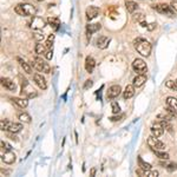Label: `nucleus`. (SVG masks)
Masks as SVG:
<instances>
[{"label":"nucleus","instance_id":"f257e3e1","mask_svg":"<svg viewBox=\"0 0 177 177\" xmlns=\"http://www.w3.org/2000/svg\"><path fill=\"white\" fill-rule=\"evenodd\" d=\"M134 46L137 50V52L142 54L143 57H148L151 52V48H152L151 44L144 38H136L134 40Z\"/></svg>","mask_w":177,"mask_h":177},{"label":"nucleus","instance_id":"f03ea898","mask_svg":"<svg viewBox=\"0 0 177 177\" xmlns=\"http://www.w3.org/2000/svg\"><path fill=\"white\" fill-rule=\"evenodd\" d=\"M21 96L26 97L27 99H31V98H34L38 96L37 91H35L33 86L29 83L27 79H23V83H21Z\"/></svg>","mask_w":177,"mask_h":177},{"label":"nucleus","instance_id":"7ed1b4c3","mask_svg":"<svg viewBox=\"0 0 177 177\" xmlns=\"http://www.w3.org/2000/svg\"><path fill=\"white\" fill-rule=\"evenodd\" d=\"M32 66H33L37 71H39V72H44V73H50V72H51L50 65L47 64L46 61H44L41 58H39V57L33 58V60H32Z\"/></svg>","mask_w":177,"mask_h":177},{"label":"nucleus","instance_id":"20e7f679","mask_svg":"<svg viewBox=\"0 0 177 177\" xmlns=\"http://www.w3.org/2000/svg\"><path fill=\"white\" fill-rule=\"evenodd\" d=\"M147 143H148V145H149V148H151V150H164L165 149L164 143L158 141L157 137H155V136H150V137L148 138Z\"/></svg>","mask_w":177,"mask_h":177},{"label":"nucleus","instance_id":"39448f33","mask_svg":"<svg viewBox=\"0 0 177 177\" xmlns=\"http://www.w3.org/2000/svg\"><path fill=\"white\" fill-rule=\"evenodd\" d=\"M132 69H134L138 75H143V73H145L148 70L145 61L141 58H137L134 60V63H132Z\"/></svg>","mask_w":177,"mask_h":177},{"label":"nucleus","instance_id":"423d86ee","mask_svg":"<svg viewBox=\"0 0 177 177\" xmlns=\"http://www.w3.org/2000/svg\"><path fill=\"white\" fill-rule=\"evenodd\" d=\"M153 10L158 12V13H162V14H168V16H174V10L171 8L170 5H166V4H158V5L152 6Z\"/></svg>","mask_w":177,"mask_h":177},{"label":"nucleus","instance_id":"0eeeda50","mask_svg":"<svg viewBox=\"0 0 177 177\" xmlns=\"http://www.w3.org/2000/svg\"><path fill=\"white\" fill-rule=\"evenodd\" d=\"M31 27L33 30H43L45 27V20L41 17H37V16H33L32 17V20H31Z\"/></svg>","mask_w":177,"mask_h":177},{"label":"nucleus","instance_id":"6e6552de","mask_svg":"<svg viewBox=\"0 0 177 177\" xmlns=\"http://www.w3.org/2000/svg\"><path fill=\"white\" fill-rule=\"evenodd\" d=\"M120 92H122V88H120L119 85H112V86H110L109 90H107L106 97L110 98V99H113V98L118 97V96L120 94Z\"/></svg>","mask_w":177,"mask_h":177},{"label":"nucleus","instance_id":"1a4fd4ad","mask_svg":"<svg viewBox=\"0 0 177 177\" xmlns=\"http://www.w3.org/2000/svg\"><path fill=\"white\" fill-rule=\"evenodd\" d=\"M33 80H34L35 85H37L39 88H41V90H46L47 88L46 79L43 77V75H40V73H35L34 76H33Z\"/></svg>","mask_w":177,"mask_h":177},{"label":"nucleus","instance_id":"9d476101","mask_svg":"<svg viewBox=\"0 0 177 177\" xmlns=\"http://www.w3.org/2000/svg\"><path fill=\"white\" fill-rule=\"evenodd\" d=\"M16 159H17V156H16L14 152H12L11 150L10 151H5V153L1 155V161L4 163H6V164H13L16 162Z\"/></svg>","mask_w":177,"mask_h":177},{"label":"nucleus","instance_id":"9b49d317","mask_svg":"<svg viewBox=\"0 0 177 177\" xmlns=\"http://www.w3.org/2000/svg\"><path fill=\"white\" fill-rule=\"evenodd\" d=\"M85 14H86V19L88 20H93L94 18H97V16L99 14V8L96 7V6H88L86 8Z\"/></svg>","mask_w":177,"mask_h":177},{"label":"nucleus","instance_id":"f8f14e48","mask_svg":"<svg viewBox=\"0 0 177 177\" xmlns=\"http://www.w3.org/2000/svg\"><path fill=\"white\" fill-rule=\"evenodd\" d=\"M21 7H23V11L25 16H31L33 17L37 13V7L34 5H31V4H21Z\"/></svg>","mask_w":177,"mask_h":177},{"label":"nucleus","instance_id":"ddd939ff","mask_svg":"<svg viewBox=\"0 0 177 177\" xmlns=\"http://www.w3.org/2000/svg\"><path fill=\"white\" fill-rule=\"evenodd\" d=\"M147 76L143 73V75H137V76L134 78V83H132V85L135 86V88H141L143 86L145 82H147Z\"/></svg>","mask_w":177,"mask_h":177},{"label":"nucleus","instance_id":"4468645a","mask_svg":"<svg viewBox=\"0 0 177 177\" xmlns=\"http://www.w3.org/2000/svg\"><path fill=\"white\" fill-rule=\"evenodd\" d=\"M109 43H110V38H107L105 35H100L99 38H97V40H96L97 47H99L102 50H104V48L109 46Z\"/></svg>","mask_w":177,"mask_h":177},{"label":"nucleus","instance_id":"2eb2a0df","mask_svg":"<svg viewBox=\"0 0 177 177\" xmlns=\"http://www.w3.org/2000/svg\"><path fill=\"white\" fill-rule=\"evenodd\" d=\"M1 85L10 91H16V83L10 78H1Z\"/></svg>","mask_w":177,"mask_h":177},{"label":"nucleus","instance_id":"dca6fc26","mask_svg":"<svg viewBox=\"0 0 177 177\" xmlns=\"http://www.w3.org/2000/svg\"><path fill=\"white\" fill-rule=\"evenodd\" d=\"M94 66H96V60L91 56H88L85 58V70L88 71V73H92Z\"/></svg>","mask_w":177,"mask_h":177},{"label":"nucleus","instance_id":"f3484780","mask_svg":"<svg viewBox=\"0 0 177 177\" xmlns=\"http://www.w3.org/2000/svg\"><path fill=\"white\" fill-rule=\"evenodd\" d=\"M102 29V25L99 23H94V24H88V26H86V32H88V35L92 34V33H96V32H98L99 30Z\"/></svg>","mask_w":177,"mask_h":177},{"label":"nucleus","instance_id":"a211bd4d","mask_svg":"<svg viewBox=\"0 0 177 177\" xmlns=\"http://www.w3.org/2000/svg\"><path fill=\"white\" fill-rule=\"evenodd\" d=\"M135 88H136L134 85H126V88H125L124 93H123L124 99H130V98H132L134 94H135Z\"/></svg>","mask_w":177,"mask_h":177},{"label":"nucleus","instance_id":"6ab92c4d","mask_svg":"<svg viewBox=\"0 0 177 177\" xmlns=\"http://www.w3.org/2000/svg\"><path fill=\"white\" fill-rule=\"evenodd\" d=\"M11 100L13 103H16L19 107H21V109H25L26 106L29 105V100L27 98L25 97V98H19V97H14V98H11Z\"/></svg>","mask_w":177,"mask_h":177},{"label":"nucleus","instance_id":"aec40b11","mask_svg":"<svg viewBox=\"0 0 177 177\" xmlns=\"http://www.w3.org/2000/svg\"><path fill=\"white\" fill-rule=\"evenodd\" d=\"M47 23H48V25H50L51 27H53L54 30H58L59 26H60V20L56 17H48L47 18Z\"/></svg>","mask_w":177,"mask_h":177},{"label":"nucleus","instance_id":"412c9836","mask_svg":"<svg viewBox=\"0 0 177 177\" xmlns=\"http://www.w3.org/2000/svg\"><path fill=\"white\" fill-rule=\"evenodd\" d=\"M46 50L47 48H46L45 43H41V41H38V44H37L34 47V51L37 54H45Z\"/></svg>","mask_w":177,"mask_h":177},{"label":"nucleus","instance_id":"4be33fe9","mask_svg":"<svg viewBox=\"0 0 177 177\" xmlns=\"http://www.w3.org/2000/svg\"><path fill=\"white\" fill-rule=\"evenodd\" d=\"M17 60L19 61L20 66L23 67V70L25 71L26 73H32V67H31V66H30V65L27 64V63H26L24 59H21L20 57H17Z\"/></svg>","mask_w":177,"mask_h":177},{"label":"nucleus","instance_id":"5701e85b","mask_svg":"<svg viewBox=\"0 0 177 177\" xmlns=\"http://www.w3.org/2000/svg\"><path fill=\"white\" fill-rule=\"evenodd\" d=\"M21 129H23V124L21 123H13L12 122L11 125H10V129H8V132L18 134L19 131H21Z\"/></svg>","mask_w":177,"mask_h":177},{"label":"nucleus","instance_id":"b1692460","mask_svg":"<svg viewBox=\"0 0 177 177\" xmlns=\"http://www.w3.org/2000/svg\"><path fill=\"white\" fill-rule=\"evenodd\" d=\"M18 119H19V120H20L21 123H26V124L31 123V120H32L31 116H30L29 113H26V112L19 113V115H18Z\"/></svg>","mask_w":177,"mask_h":177},{"label":"nucleus","instance_id":"393cba45","mask_svg":"<svg viewBox=\"0 0 177 177\" xmlns=\"http://www.w3.org/2000/svg\"><path fill=\"white\" fill-rule=\"evenodd\" d=\"M166 104H168V106L170 109L177 111V98H175V97H168L166 98Z\"/></svg>","mask_w":177,"mask_h":177},{"label":"nucleus","instance_id":"a878e982","mask_svg":"<svg viewBox=\"0 0 177 177\" xmlns=\"http://www.w3.org/2000/svg\"><path fill=\"white\" fill-rule=\"evenodd\" d=\"M125 7H126V10H128L129 13H134V12L138 8V4L135 2V1H126Z\"/></svg>","mask_w":177,"mask_h":177},{"label":"nucleus","instance_id":"bb28decb","mask_svg":"<svg viewBox=\"0 0 177 177\" xmlns=\"http://www.w3.org/2000/svg\"><path fill=\"white\" fill-rule=\"evenodd\" d=\"M151 134H152V136H155V137H161V136L164 134V129L163 128H157V126H151Z\"/></svg>","mask_w":177,"mask_h":177},{"label":"nucleus","instance_id":"cd10ccee","mask_svg":"<svg viewBox=\"0 0 177 177\" xmlns=\"http://www.w3.org/2000/svg\"><path fill=\"white\" fill-rule=\"evenodd\" d=\"M11 123H12L11 120H8V119H6V118L1 119V120H0V129L2 130V131H8Z\"/></svg>","mask_w":177,"mask_h":177},{"label":"nucleus","instance_id":"c85d7f7f","mask_svg":"<svg viewBox=\"0 0 177 177\" xmlns=\"http://www.w3.org/2000/svg\"><path fill=\"white\" fill-rule=\"evenodd\" d=\"M138 164H139V168L143 169V170H145V171L151 170V164H149V163H147V162H144L142 157H138Z\"/></svg>","mask_w":177,"mask_h":177},{"label":"nucleus","instance_id":"c756f323","mask_svg":"<svg viewBox=\"0 0 177 177\" xmlns=\"http://www.w3.org/2000/svg\"><path fill=\"white\" fill-rule=\"evenodd\" d=\"M33 38H34L37 41H41L44 40V38H45V34L40 32V30H34V32H33Z\"/></svg>","mask_w":177,"mask_h":177},{"label":"nucleus","instance_id":"7c9ffc66","mask_svg":"<svg viewBox=\"0 0 177 177\" xmlns=\"http://www.w3.org/2000/svg\"><path fill=\"white\" fill-rule=\"evenodd\" d=\"M152 151L155 152V155H156L158 158H161V159H169V153L163 152L162 150H152Z\"/></svg>","mask_w":177,"mask_h":177},{"label":"nucleus","instance_id":"2f4dec72","mask_svg":"<svg viewBox=\"0 0 177 177\" xmlns=\"http://www.w3.org/2000/svg\"><path fill=\"white\" fill-rule=\"evenodd\" d=\"M111 109L113 113H119V112H120V106H119V104H118L117 102H112Z\"/></svg>","mask_w":177,"mask_h":177},{"label":"nucleus","instance_id":"473e14b6","mask_svg":"<svg viewBox=\"0 0 177 177\" xmlns=\"http://www.w3.org/2000/svg\"><path fill=\"white\" fill-rule=\"evenodd\" d=\"M144 19H145V18H144V14H143V13H137V14L134 16V20H135V21H138V23H143Z\"/></svg>","mask_w":177,"mask_h":177},{"label":"nucleus","instance_id":"72a5a7b5","mask_svg":"<svg viewBox=\"0 0 177 177\" xmlns=\"http://www.w3.org/2000/svg\"><path fill=\"white\" fill-rule=\"evenodd\" d=\"M14 12H16L17 14H19V16H23V17L25 16L23 11V7H21V4H19V5H17L14 7Z\"/></svg>","mask_w":177,"mask_h":177},{"label":"nucleus","instance_id":"f704fd0d","mask_svg":"<svg viewBox=\"0 0 177 177\" xmlns=\"http://www.w3.org/2000/svg\"><path fill=\"white\" fill-rule=\"evenodd\" d=\"M11 149H12V147L8 144V143L1 141V150H2V151H4V150H5V151H10Z\"/></svg>","mask_w":177,"mask_h":177},{"label":"nucleus","instance_id":"c9c22d12","mask_svg":"<svg viewBox=\"0 0 177 177\" xmlns=\"http://www.w3.org/2000/svg\"><path fill=\"white\" fill-rule=\"evenodd\" d=\"M165 168H166V170L171 172V171H174V170H176L177 169V164L176 163H170V164L165 165Z\"/></svg>","mask_w":177,"mask_h":177},{"label":"nucleus","instance_id":"e433bc0d","mask_svg":"<svg viewBox=\"0 0 177 177\" xmlns=\"http://www.w3.org/2000/svg\"><path fill=\"white\" fill-rule=\"evenodd\" d=\"M92 85H93V82L91 80V79H88L86 82H85V84H84V90H88L90 88H92Z\"/></svg>","mask_w":177,"mask_h":177},{"label":"nucleus","instance_id":"4c0bfd02","mask_svg":"<svg viewBox=\"0 0 177 177\" xmlns=\"http://www.w3.org/2000/svg\"><path fill=\"white\" fill-rule=\"evenodd\" d=\"M52 56H53L52 48H51V50H46V52H45V58H46L47 60H50V59H52Z\"/></svg>","mask_w":177,"mask_h":177},{"label":"nucleus","instance_id":"58836bf2","mask_svg":"<svg viewBox=\"0 0 177 177\" xmlns=\"http://www.w3.org/2000/svg\"><path fill=\"white\" fill-rule=\"evenodd\" d=\"M147 176L149 177H157L158 176V171H156V170H153V171H147Z\"/></svg>","mask_w":177,"mask_h":177},{"label":"nucleus","instance_id":"ea45409f","mask_svg":"<svg viewBox=\"0 0 177 177\" xmlns=\"http://www.w3.org/2000/svg\"><path fill=\"white\" fill-rule=\"evenodd\" d=\"M165 86L174 90V88H175V80H168V82L165 83Z\"/></svg>","mask_w":177,"mask_h":177},{"label":"nucleus","instance_id":"a19ab883","mask_svg":"<svg viewBox=\"0 0 177 177\" xmlns=\"http://www.w3.org/2000/svg\"><path fill=\"white\" fill-rule=\"evenodd\" d=\"M170 6H171V8H172L174 11L177 12V0H171Z\"/></svg>","mask_w":177,"mask_h":177},{"label":"nucleus","instance_id":"79ce46f5","mask_svg":"<svg viewBox=\"0 0 177 177\" xmlns=\"http://www.w3.org/2000/svg\"><path fill=\"white\" fill-rule=\"evenodd\" d=\"M147 29L149 30V31H153V30L156 29V24L155 23H151V24H148Z\"/></svg>","mask_w":177,"mask_h":177},{"label":"nucleus","instance_id":"37998d69","mask_svg":"<svg viewBox=\"0 0 177 177\" xmlns=\"http://www.w3.org/2000/svg\"><path fill=\"white\" fill-rule=\"evenodd\" d=\"M8 137L11 138L12 141H16V142L18 141V137H17L16 135H14V132H10V134H8Z\"/></svg>","mask_w":177,"mask_h":177},{"label":"nucleus","instance_id":"c03bdc74","mask_svg":"<svg viewBox=\"0 0 177 177\" xmlns=\"http://www.w3.org/2000/svg\"><path fill=\"white\" fill-rule=\"evenodd\" d=\"M122 118V116H113V117H110V120H112V122H117V120H119Z\"/></svg>","mask_w":177,"mask_h":177},{"label":"nucleus","instance_id":"a18cd8bd","mask_svg":"<svg viewBox=\"0 0 177 177\" xmlns=\"http://www.w3.org/2000/svg\"><path fill=\"white\" fill-rule=\"evenodd\" d=\"M47 40H51V41L54 40V34H50V37H48V39H47Z\"/></svg>","mask_w":177,"mask_h":177},{"label":"nucleus","instance_id":"49530a36","mask_svg":"<svg viewBox=\"0 0 177 177\" xmlns=\"http://www.w3.org/2000/svg\"><path fill=\"white\" fill-rule=\"evenodd\" d=\"M174 90H175V91H177V79L175 80V88H174Z\"/></svg>","mask_w":177,"mask_h":177},{"label":"nucleus","instance_id":"de8ad7c7","mask_svg":"<svg viewBox=\"0 0 177 177\" xmlns=\"http://www.w3.org/2000/svg\"><path fill=\"white\" fill-rule=\"evenodd\" d=\"M94 172H96V169H92V171H91V175H92V176H94Z\"/></svg>","mask_w":177,"mask_h":177},{"label":"nucleus","instance_id":"09e8293b","mask_svg":"<svg viewBox=\"0 0 177 177\" xmlns=\"http://www.w3.org/2000/svg\"><path fill=\"white\" fill-rule=\"evenodd\" d=\"M37 1H44V0H37Z\"/></svg>","mask_w":177,"mask_h":177}]
</instances>
